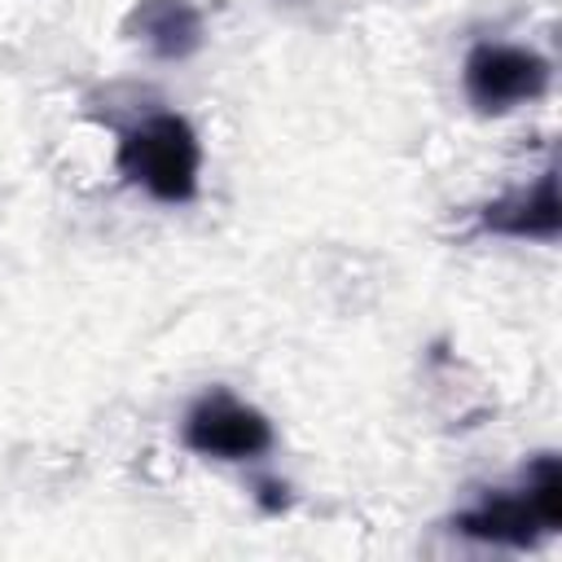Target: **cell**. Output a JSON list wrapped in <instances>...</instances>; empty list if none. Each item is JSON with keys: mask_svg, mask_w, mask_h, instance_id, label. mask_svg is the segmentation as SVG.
Wrapping results in <instances>:
<instances>
[{"mask_svg": "<svg viewBox=\"0 0 562 562\" xmlns=\"http://www.w3.org/2000/svg\"><path fill=\"white\" fill-rule=\"evenodd\" d=\"M452 531L479 544L501 549H536L544 536L562 531V465L553 452H540L518 487H501L479 496L470 509L452 518Z\"/></svg>", "mask_w": 562, "mask_h": 562, "instance_id": "cell-1", "label": "cell"}, {"mask_svg": "<svg viewBox=\"0 0 562 562\" xmlns=\"http://www.w3.org/2000/svg\"><path fill=\"white\" fill-rule=\"evenodd\" d=\"M114 162L154 202L180 206V202L198 198V184H202V140H198V132H193V123L184 114L162 110V114H149V119L132 123L119 136Z\"/></svg>", "mask_w": 562, "mask_h": 562, "instance_id": "cell-2", "label": "cell"}, {"mask_svg": "<svg viewBox=\"0 0 562 562\" xmlns=\"http://www.w3.org/2000/svg\"><path fill=\"white\" fill-rule=\"evenodd\" d=\"M553 66L536 48L522 44H474L461 61V88L479 114H509L549 92Z\"/></svg>", "mask_w": 562, "mask_h": 562, "instance_id": "cell-3", "label": "cell"}, {"mask_svg": "<svg viewBox=\"0 0 562 562\" xmlns=\"http://www.w3.org/2000/svg\"><path fill=\"white\" fill-rule=\"evenodd\" d=\"M180 439L189 452L215 457V461H255L277 443L272 422L224 386H211L189 404Z\"/></svg>", "mask_w": 562, "mask_h": 562, "instance_id": "cell-4", "label": "cell"}, {"mask_svg": "<svg viewBox=\"0 0 562 562\" xmlns=\"http://www.w3.org/2000/svg\"><path fill=\"white\" fill-rule=\"evenodd\" d=\"M479 233L514 237V241H558L562 206H558V171L544 167L527 189L501 193L479 211Z\"/></svg>", "mask_w": 562, "mask_h": 562, "instance_id": "cell-5", "label": "cell"}, {"mask_svg": "<svg viewBox=\"0 0 562 562\" xmlns=\"http://www.w3.org/2000/svg\"><path fill=\"white\" fill-rule=\"evenodd\" d=\"M123 26L162 61H184L206 40V26L193 0H136Z\"/></svg>", "mask_w": 562, "mask_h": 562, "instance_id": "cell-6", "label": "cell"}]
</instances>
